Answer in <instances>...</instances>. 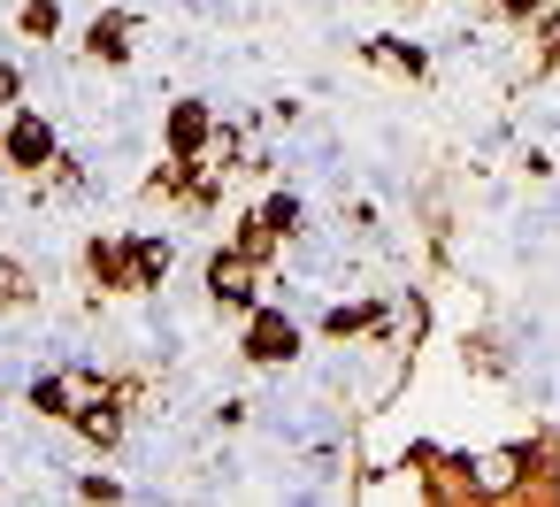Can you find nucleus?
<instances>
[{
  "mask_svg": "<svg viewBox=\"0 0 560 507\" xmlns=\"http://www.w3.org/2000/svg\"><path fill=\"white\" fill-rule=\"evenodd\" d=\"M522 170H529V177H537V185H545V177H552V170H560V162H552V154H545V147H529V154H522Z\"/></svg>",
  "mask_w": 560,
  "mask_h": 507,
  "instance_id": "25",
  "label": "nucleus"
},
{
  "mask_svg": "<svg viewBox=\"0 0 560 507\" xmlns=\"http://www.w3.org/2000/svg\"><path fill=\"white\" fill-rule=\"evenodd\" d=\"M62 0H16V39H32V47H55L62 39Z\"/></svg>",
  "mask_w": 560,
  "mask_h": 507,
  "instance_id": "18",
  "label": "nucleus"
},
{
  "mask_svg": "<svg viewBox=\"0 0 560 507\" xmlns=\"http://www.w3.org/2000/svg\"><path fill=\"white\" fill-rule=\"evenodd\" d=\"M415 492L430 507H491V476H483V453H453L438 446V461L415 476Z\"/></svg>",
  "mask_w": 560,
  "mask_h": 507,
  "instance_id": "6",
  "label": "nucleus"
},
{
  "mask_svg": "<svg viewBox=\"0 0 560 507\" xmlns=\"http://www.w3.org/2000/svg\"><path fill=\"white\" fill-rule=\"evenodd\" d=\"M231 246L246 254V262H261V269H277V254H284V231L261 216V208H238L231 216Z\"/></svg>",
  "mask_w": 560,
  "mask_h": 507,
  "instance_id": "15",
  "label": "nucleus"
},
{
  "mask_svg": "<svg viewBox=\"0 0 560 507\" xmlns=\"http://www.w3.org/2000/svg\"><path fill=\"white\" fill-rule=\"evenodd\" d=\"M460 361H468L476 377H506V346H499L491 331H468V338H460Z\"/></svg>",
  "mask_w": 560,
  "mask_h": 507,
  "instance_id": "20",
  "label": "nucleus"
},
{
  "mask_svg": "<svg viewBox=\"0 0 560 507\" xmlns=\"http://www.w3.org/2000/svg\"><path fill=\"white\" fill-rule=\"evenodd\" d=\"M70 499H85V507H116V499H131V484H124V476L85 469V476H70Z\"/></svg>",
  "mask_w": 560,
  "mask_h": 507,
  "instance_id": "21",
  "label": "nucleus"
},
{
  "mask_svg": "<svg viewBox=\"0 0 560 507\" xmlns=\"http://www.w3.org/2000/svg\"><path fill=\"white\" fill-rule=\"evenodd\" d=\"M24 308H39V277L24 254H0V315H24Z\"/></svg>",
  "mask_w": 560,
  "mask_h": 507,
  "instance_id": "17",
  "label": "nucleus"
},
{
  "mask_svg": "<svg viewBox=\"0 0 560 507\" xmlns=\"http://www.w3.org/2000/svg\"><path fill=\"white\" fill-rule=\"evenodd\" d=\"M24 407H32L39 423H70V407H78V392H70V369H39V377L24 384Z\"/></svg>",
  "mask_w": 560,
  "mask_h": 507,
  "instance_id": "16",
  "label": "nucleus"
},
{
  "mask_svg": "<svg viewBox=\"0 0 560 507\" xmlns=\"http://www.w3.org/2000/svg\"><path fill=\"white\" fill-rule=\"evenodd\" d=\"M315 338L323 346H399V308L384 292H353V300H330L315 315Z\"/></svg>",
  "mask_w": 560,
  "mask_h": 507,
  "instance_id": "3",
  "label": "nucleus"
},
{
  "mask_svg": "<svg viewBox=\"0 0 560 507\" xmlns=\"http://www.w3.org/2000/svg\"><path fill=\"white\" fill-rule=\"evenodd\" d=\"M24 93H32V78H24V70H16V62H0V108H16V101H24Z\"/></svg>",
  "mask_w": 560,
  "mask_h": 507,
  "instance_id": "23",
  "label": "nucleus"
},
{
  "mask_svg": "<svg viewBox=\"0 0 560 507\" xmlns=\"http://www.w3.org/2000/svg\"><path fill=\"white\" fill-rule=\"evenodd\" d=\"M353 55H361L369 70H392V78H407V85H430V70H438V62H430V47H422L415 32H369Z\"/></svg>",
  "mask_w": 560,
  "mask_h": 507,
  "instance_id": "9",
  "label": "nucleus"
},
{
  "mask_svg": "<svg viewBox=\"0 0 560 507\" xmlns=\"http://www.w3.org/2000/svg\"><path fill=\"white\" fill-rule=\"evenodd\" d=\"M254 131H261V116H254V124H215L200 162H215L223 177H246V170H254Z\"/></svg>",
  "mask_w": 560,
  "mask_h": 507,
  "instance_id": "14",
  "label": "nucleus"
},
{
  "mask_svg": "<svg viewBox=\"0 0 560 507\" xmlns=\"http://www.w3.org/2000/svg\"><path fill=\"white\" fill-rule=\"evenodd\" d=\"M430 461H438V438H415V446H407V453H399V469H415V476H422V469H430Z\"/></svg>",
  "mask_w": 560,
  "mask_h": 507,
  "instance_id": "24",
  "label": "nucleus"
},
{
  "mask_svg": "<svg viewBox=\"0 0 560 507\" xmlns=\"http://www.w3.org/2000/svg\"><path fill=\"white\" fill-rule=\"evenodd\" d=\"M200 285H208V308H215V315H231V323H238L246 308H261V300H269V269H261V262H246L231 239H223V246H208Z\"/></svg>",
  "mask_w": 560,
  "mask_h": 507,
  "instance_id": "4",
  "label": "nucleus"
},
{
  "mask_svg": "<svg viewBox=\"0 0 560 507\" xmlns=\"http://www.w3.org/2000/svg\"><path fill=\"white\" fill-rule=\"evenodd\" d=\"M0 124H9V108H0Z\"/></svg>",
  "mask_w": 560,
  "mask_h": 507,
  "instance_id": "27",
  "label": "nucleus"
},
{
  "mask_svg": "<svg viewBox=\"0 0 560 507\" xmlns=\"http://www.w3.org/2000/svg\"><path fill=\"white\" fill-rule=\"evenodd\" d=\"M223 185H231V177H223L215 162H185V177H177V200H170V208H177L185 223H208V216H223Z\"/></svg>",
  "mask_w": 560,
  "mask_h": 507,
  "instance_id": "13",
  "label": "nucleus"
},
{
  "mask_svg": "<svg viewBox=\"0 0 560 507\" xmlns=\"http://www.w3.org/2000/svg\"><path fill=\"white\" fill-rule=\"evenodd\" d=\"M78 47H85V62H101V70H131V55H139V16H131V9H101Z\"/></svg>",
  "mask_w": 560,
  "mask_h": 507,
  "instance_id": "11",
  "label": "nucleus"
},
{
  "mask_svg": "<svg viewBox=\"0 0 560 507\" xmlns=\"http://www.w3.org/2000/svg\"><path fill=\"white\" fill-rule=\"evenodd\" d=\"M254 208H261V216H269V223H277V231H284V246H292V239H300V231H307V200H300V193H292V185H269V193H261V200H254Z\"/></svg>",
  "mask_w": 560,
  "mask_h": 507,
  "instance_id": "19",
  "label": "nucleus"
},
{
  "mask_svg": "<svg viewBox=\"0 0 560 507\" xmlns=\"http://www.w3.org/2000/svg\"><path fill=\"white\" fill-rule=\"evenodd\" d=\"M62 154V131H55V116L47 108H32V101H16L9 108V124H0V162H9V177H47V162Z\"/></svg>",
  "mask_w": 560,
  "mask_h": 507,
  "instance_id": "5",
  "label": "nucleus"
},
{
  "mask_svg": "<svg viewBox=\"0 0 560 507\" xmlns=\"http://www.w3.org/2000/svg\"><path fill=\"white\" fill-rule=\"evenodd\" d=\"M208 131H215V101H200V93H177V101L162 108V154H177V162H200V154H208Z\"/></svg>",
  "mask_w": 560,
  "mask_h": 507,
  "instance_id": "8",
  "label": "nucleus"
},
{
  "mask_svg": "<svg viewBox=\"0 0 560 507\" xmlns=\"http://www.w3.org/2000/svg\"><path fill=\"white\" fill-rule=\"evenodd\" d=\"M70 438H78L85 453H116V446L131 438V407H124L116 392H101V400H78V407H70Z\"/></svg>",
  "mask_w": 560,
  "mask_h": 507,
  "instance_id": "10",
  "label": "nucleus"
},
{
  "mask_svg": "<svg viewBox=\"0 0 560 507\" xmlns=\"http://www.w3.org/2000/svg\"><path fill=\"white\" fill-rule=\"evenodd\" d=\"M78 277H85L101 300H124V231H85V246H78Z\"/></svg>",
  "mask_w": 560,
  "mask_h": 507,
  "instance_id": "12",
  "label": "nucleus"
},
{
  "mask_svg": "<svg viewBox=\"0 0 560 507\" xmlns=\"http://www.w3.org/2000/svg\"><path fill=\"white\" fill-rule=\"evenodd\" d=\"M246 423V400H215V430H238Z\"/></svg>",
  "mask_w": 560,
  "mask_h": 507,
  "instance_id": "26",
  "label": "nucleus"
},
{
  "mask_svg": "<svg viewBox=\"0 0 560 507\" xmlns=\"http://www.w3.org/2000/svg\"><path fill=\"white\" fill-rule=\"evenodd\" d=\"M307 354V323L284 308V300H261L238 315V361L246 369H292Z\"/></svg>",
  "mask_w": 560,
  "mask_h": 507,
  "instance_id": "1",
  "label": "nucleus"
},
{
  "mask_svg": "<svg viewBox=\"0 0 560 507\" xmlns=\"http://www.w3.org/2000/svg\"><path fill=\"white\" fill-rule=\"evenodd\" d=\"M491 9V24H514V32H529V16L545 9V0H483Z\"/></svg>",
  "mask_w": 560,
  "mask_h": 507,
  "instance_id": "22",
  "label": "nucleus"
},
{
  "mask_svg": "<svg viewBox=\"0 0 560 507\" xmlns=\"http://www.w3.org/2000/svg\"><path fill=\"white\" fill-rule=\"evenodd\" d=\"M506 446H514V484H506L499 507H560V430L537 423V430H522Z\"/></svg>",
  "mask_w": 560,
  "mask_h": 507,
  "instance_id": "2",
  "label": "nucleus"
},
{
  "mask_svg": "<svg viewBox=\"0 0 560 507\" xmlns=\"http://www.w3.org/2000/svg\"><path fill=\"white\" fill-rule=\"evenodd\" d=\"M170 269H177V239L170 231H124V300L162 292Z\"/></svg>",
  "mask_w": 560,
  "mask_h": 507,
  "instance_id": "7",
  "label": "nucleus"
}]
</instances>
